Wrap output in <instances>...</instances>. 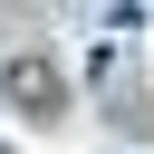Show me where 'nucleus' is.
<instances>
[{
    "instance_id": "f257e3e1",
    "label": "nucleus",
    "mask_w": 154,
    "mask_h": 154,
    "mask_svg": "<svg viewBox=\"0 0 154 154\" xmlns=\"http://www.w3.org/2000/svg\"><path fill=\"white\" fill-rule=\"evenodd\" d=\"M0 87H10V106H19V116H38V125H48V116H58V87H67V77H58V58L19 48V58H0Z\"/></svg>"
}]
</instances>
